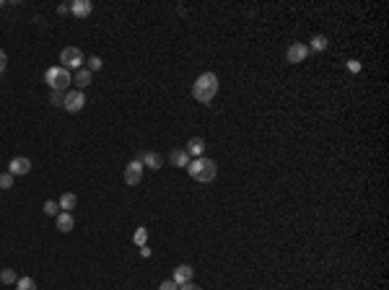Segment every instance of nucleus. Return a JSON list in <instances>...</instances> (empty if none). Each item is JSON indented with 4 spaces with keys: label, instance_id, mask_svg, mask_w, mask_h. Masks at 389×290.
<instances>
[{
    "label": "nucleus",
    "instance_id": "obj_1",
    "mask_svg": "<svg viewBox=\"0 0 389 290\" xmlns=\"http://www.w3.org/2000/svg\"><path fill=\"white\" fill-rule=\"evenodd\" d=\"M218 94V75L216 73H202L195 83H192V96L200 104H210Z\"/></svg>",
    "mask_w": 389,
    "mask_h": 290
},
{
    "label": "nucleus",
    "instance_id": "obj_2",
    "mask_svg": "<svg viewBox=\"0 0 389 290\" xmlns=\"http://www.w3.org/2000/svg\"><path fill=\"white\" fill-rule=\"evenodd\" d=\"M187 174L192 176L195 182H200V184H208V182H213V179H216L218 166H216V161H213V158H205V155H200V158L190 161Z\"/></svg>",
    "mask_w": 389,
    "mask_h": 290
},
{
    "label": "nucleus",
    "instance_id": "obj_3",
    "mask_svg": "<svg viewBox=\"0 0 389 290\" xmlns=\"http://www.w3.org/2000/svg\"><path fill=\"white\" fill-rule=\"evenodd\" d=\"M44 83L50 86V91H65L67 86L73 83L70 78V70H65L62 65H55V68H47V73H44Z\"/></svg>",
    "mask_w": 389,
    "mask_h": 290
},
{
    "label": "nucleus",
    "instance_id": "obj_4",
    "mask_svg": "<svg viewBox=\"0 0 389 290\" xmlns=\"http://www.w3.org/2000/svg\"><path fill=\"white\" fill-rule=\"evenodd\" d=\"M60 62H62V68L65 70H81V65H83V52L78 47H65L60 52Z\"/></svg>",
    "mask_w": 389,
    "mask_h": 290
},
{
    "label": "nucleus",
    "instance_id": "obj_5",
    "mask_svg": "<svg viewBox=\"0 0 389 290\" xmlns=\"http://www.w3.org/2000/svg\"><path fill=\"white\" fill-rule=\"evenodd\" d=\"M86 106V96H83V91H67L65 94V101H62V109L65 111H70V114H76V111H81Z\"/></svg>",
    "mask_w": 389,
    "mask_h": 290
},
{
    "label": "nucleus",
    "instance_id": "obj_6",
    "mask_svg": "<svg viewBox=\"0 0 389 290\" xmlns=\"http://www.w3.org/2000/svg\"><path fill=\"white\" fill-rule=\"evenodd\" d=\"M309 57V47L304 42H293L291 47L286 50V60L291 62V65H299V62H304Z\"/></svg>",
    "mask_w": 389,
    "mask_h": 290
},
{
    "label": "nucleus",
    "instance_id": "obj_7",
    "mask_svg": "<svg viewBox=\"0 0 389 290\" xmlns=\"http://www.w3.org/2000/svg\"><path fill=\"white\" fill-rule=\"evenodd\" d=\"M135 161H140L143 166H148V169L158 171V169L164 166V155H161V153H153V150H138V155H135Z\"/></svg>",
    "mask_w": 389,
    "mask_h": 290
},
{
    "label": "nucleus",
    "instance_id": "obj_8",
    "mask_svg": "<svg viewBox=\"0 0 389 290\" xmlns=\"http://www.w3.org/2000/svg\"><path fill=\"white\" fill-rule=\"evenodd\" d=\"M143 179V163L140 161H130L125 166V184L127 187H138Z\"/></svg>",
    "mask_w": 389,
    "mask_h": 290
},
{
    "label": "nucleus",
    "instance_id": "obj_9",
    "mask_svg": "<svg viewBox=\"0 0 389 290\" xmlns=\"http://www.w3.org/2000/svg\"><path fill=\"white\" fill-rule=\"evenodd\" d=\"M29 171H31V161L24 158V155H16V158L8 163V174H13V176H24Z\"/></svg>",
    "mask_w": 389,
    "mask_h": 290
},
{
    "label": "nucleus",
    "instance_id": "obj_10",
    "mask_svg": "<svg viewBox=\"0 0 389 290\" xmlns=\"http://www.w3.org/2000/svg\"><path fill=\"white\" fill-rule=\"evenodd\" d=\"M190 161H192V158H190V153H187L185 148H176V150L169 153V163H171L174 169H187Z\"/></svg>",
    "mask_w": 389,
    "mask_h": 290
},
{
    "label": "nucleus",
    "instance_id": "obj_11",
    "mask_svg": "<svg viewBox=\"0 0 389 290\" xmlns=\"http://www.w3.org/2000/svg\"><path fill=\"white\" fill-rule=\"evenodd\" d=\"M91 11H94V3H91V0H73L70 3V13L76 18H86Z\"/></svg>",
    "mask_w": 389,
    "mask_h": 290
},
{
    "label": "nucleus",
    "instance_id": "obj_12",
    "mask_svg": "<svg viewBox=\"0 0 389 290\" xmlns=\"http://www.w3.org/2000/svg\"><path fill=\"white\" fill-rule=\"evenodd\" d=\"M192 267L190 264H179L176 270H174V275H171V280L176 282V285H185V282H192Z\"/></svg>",
    "mask_w": 389,
    "mask_h": 290
},
{
    "label": "nucleus",
    "instance_id": "obj_13",
    "mask_svg": "<svg viewBox=\"0 0 389 290\" xmlns=\"http://www.w3.org/2000/svg\"><path fill=\"white\" fill-rule=\"evenodd\" d=\"M76 228V220L70 213H57V231L60 233H70Z\"/></svg>",
    "mask_w": 389,
    "mask_h": 290
},
{
    "label": "nucleus",
    "instance_id": "obj_14",
    "mask_svg": "<svg viewBox=\"0 0 389 290\" xmlns=\"http://www.w3.org/2000/svg\"><path fill=\"white\" fill-rule=\"evenodd\" d=\"M91 80H94V73H91L88 68H81V70H76V78H73V83L78 86V91H83L86 86H91Z\"/></svg>",
    "mask_w": 389,
    "mask_h": 290
},
{
    "label": "nucleus",
    "instance_id": "obj_15",
    "mask_svg": "<svg viewBox=\"0 0 389 290\" xmlns=\"http://www.w3.org/2000/svg\"><path fill=\"white\" fill-rule=\"evenodd\" d=\"M187 153H190V158L195 155V158H200V155L205 153V140L202 138H192V140H187V148H185Z\"/></svg>",
    "mask_w": 389,
    "mask_h": 290
},
{
    "label": "nucleus",
    "instance_id": "obj_16",
    "mask_svg": "<svg viewBox=\"0 0 389 290\" xmlns=\"http://www.w3.org/2000/svg\"><path fill=\"white\" fill-rule=\"evenodd\" d=\"M76 205H78V197H76L73 192H65V194L57 199V208H62V213H70Z\"/></svg>",
    "mask_w": 389,
    "mask_h": 290
},
{
    "label": "nucleus",
    "instance_id": "obj_17",
    "mask_svg": "<svg viewBox=\"0 0 389 290\" xmlns=\"http://www.w3.org/2000/svg\"><path fill=\"white\" fill-rule=\"evenodd\" d=\"M327 36L325 34H316V36H311V44H306V47H309V52H325L327 50Z\"/></svg>",
    "mask_w": 389,
    "mask_h": 290
},
{
    "label": "nucleus",
    "instance_id": "obj_18",
    "mask_svg": "<svg viewBox=\"0 0 389 290\" xmlns=\"http://www.w3.org/2000/svg\"><path fill=\"white\" fill-rule=\"evenodd\" d=\"M132 241H135V246H146V243H148V228H146V226L135 228V236H132Z\"/></svg>",
    "mask_w": 389,
    "mask_h": 290
},
{
    "label": "nucleus",
    "instance_id": "obj_19",
    "mask_svg": "<svg viewBox=\"0 0 389 290\" xmlns=\"http://www.w3.org/2000/svg\"><path fill=\"white\" fill-rule=\"evenodd\" d=\"M86 68H88L91 73H96V70H101V68H104V62H101V57H99V55H91V57L86 60Z\"/></svg>",
    "mask_w": 389,
    "mask_h": 290
},
{
    "label": "nucleus",
    "instance_id": "obj_20",
    "mask_svg": "<svg viewBox=\"0 0 389 290\" xmlns=\"http://www.w3.org/2000/svg\"><path fill=\"white\" fill-rule=\"evenodd\" d=\"M16 290H37V282L31 277H21L16 280Z\"/></svg>",
    "mask_w": 389,
    "mask_h": 290
},
{
    "label": "nucleus",
    "instance_id": "obj_21",
    "mask_svg": "<svg viewBox=\"0 0 389 290\" xmlns=\"http://www.w3.org/2000/svg\"><path fill=\"white\" fill-rule=\"evenodd\" d=\"M18 277H16V272L13 270H3V272H0V282H3V285H13Z\"/></svg>",
    "mask_w": 389,
    "mask_h": 290
},
{
    "label": "nucleus",
    "instance_id": "obj_22",
    "mask_svg": "<svg viewBox=\"0 0 389 290\" xmlns=\"http://www.w3.org/2000/svg\"><path fill=\"white\" fill-rule=\"evenodd\" d=\"M11 187H13V174L3 171L0 174V189H11Z\"/></svg>",
    "mask_w": 389,
    "mask_h": 290
},
{
    "label": "nucleus",
    "instance_id": "obj_23",
    "mask_svg": "<svg viewBox=\"0 0 389 290\" xmlns=\"http://www.w3.org/2000/svg\"><path fill=\"white\" fill-rule=\"evenodd\" d=\"M42 208H44V213H47V215H57V213H60V208H57L55 199H47V202H44Z\"/></svg>",
    "mask_w": 389,
    "mask_h": 290
},
{
    "label": "nucleus",
    "instance_id": "obj_24",
    "mask_svg": "<svg viewBox=\"0 0 389 290\" xmlns=\"http://www.w3.org/2000/svg\"><path fill=\"white\" fill-rule=\"evenodd\" d=\"M50 101H52L55 106H62V101H65V96H62L60 91H50Z\"/></svg>",
    "mask_w": 389,
    "mask_h": 290
},
{
    "label": "nucleus",
    "instance_id": "obj_25",
    "mask_svg": "<svg viewBox=\"0 0 389 290\" xmlns=\"http://www.w3.org/2000/svg\"><path fill=\"white\" fill-rule=\"evenodd\" d=\"M158 290H179V285L174 280H164L161 285H158Z\"/></svg>",
    "mask_w": 389,
    "mask_h": 290
},
{
    "label": "nucleus",
    "instance_id": "obj_26",
    "mask_svg": "<svg viewBox=\"0 0 389 290\" xmlns=\"http://www.w3.org/2000/svg\"><path fill=\"white\" fill-rule=\"evenodd\" d=\"M6 68H8V55H6L3 50H0V73H3Z\"/></svg>",
    "mask_w": 389,
    "mask_h": 290
},
{
    "label": "nucleus",
    "instance_id": "obj_27",
    "mask_svg": "<svg viewBox=\"0 0 389 290\" xmlns=\"http://www.w3.org/2000/svg\"><path fill=\"white\" fill-rule=\"evenodd\" d=\"M179 290H202V287L195 285V282H185V285H179Z\"/></svg>",
    "mask_w": 389,
    "mask_h": 290
},
{
    "label": "nucleus",
    "instance_id": "obj_28",
    "mask_svg": "<svg viewBox=\"0 0 389 290\" xmlns=\"http://www.w3.org/2000/svg\"><path fill=\"white\" fill-rule=\"evenodd\" d=\"M67 11H70V6H67V3H62V6H57V13H60V16H65Z\"/></svg>",
    "mask_w": 389,
    "mask_h": 290
},
{
    "label": "nucleus",
    "instance_id": "obj_29",
    "mask_svg": "<svg viewBox=\"0 0 389 290\" xmlns=\"http://www.w3.org/2000/svg\"><path fill=\"white\" fill-rule=\"evenodd\" d=\"M348 70H353V73H356V70H361V65H358L356 60H350V62H348Z\"/></svg>",
    "mask_w": 389,
    "mask_h": 290
},
{
    "label": "nucleus",
    "instance_id": "obj_30",
    "mask_svg": "<svg viewBox=\"0 0 389 290\" xmlns=\"http://www.w3.org/2000/svg\"><path fill=\"white\" fill-rule=\"evenodd\" d=\"M140 257H151V249L148 246H140Z\"/></svg>",
    "mask_w": 389,
    "mask_h": 290
},
{
    "label": "nucleus",
    "instance_id": "obj_31",
    "mask_svg": "<svg viewBox=\"0 0 389 290\" xmlns=\"http://www.w3.org/2000/svg\"><path fill=\"white\" fill-rule=\"evenodd\" d=\"M0 6H3V0H0Z\"/></svg>",
    "mask_w": 389,
    "mask_h": 290
}]
</instances>
